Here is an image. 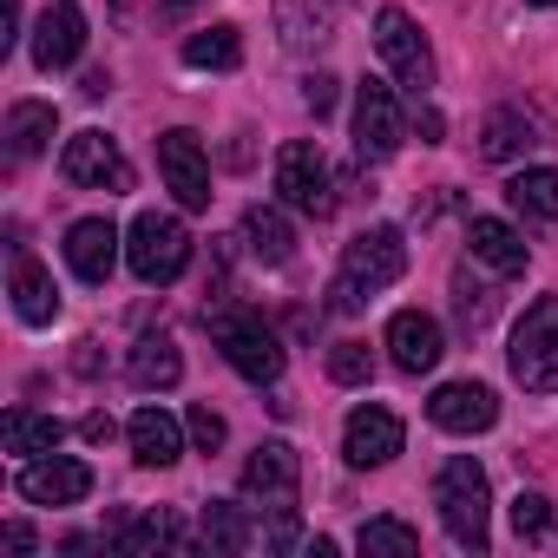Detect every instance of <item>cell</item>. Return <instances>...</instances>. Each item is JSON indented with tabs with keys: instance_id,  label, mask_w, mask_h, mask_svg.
Segmentation results:
<instances>
[{
	"instance_id": "cell-4",
	"label": "cell",
	"mask_w": 558,
	"mask_h": 558,
	"mask_svg": "<svg viewBox=\"0 0 558 558\" xmlns=\"http://www.w3.org/2000/svg\"><path fill=\"white\" fill-rule=\"evenodd\" d=\"M210 336H217V349H223V362L243 375V381H276L283 375V342H276V329L263 323V316H250V310H230V316H217L210 323Z\"/></svg>"
},
{
	"instance_id": "cell-31",
	"label": "cell",
	"mask_w": 558,
	"mask_h": 558,
	"mask_svg": "<svg viewBox=\"0 0 558 558\" xmlns=\"http://www.w3.org/2000/svg\"><path fill=\"white\" fill-rule=\"evenodd\" d=\"M355 545H362V551H395V558H414V551H421V532H414V525H401V519H368V525L355 532Z\"/></svg>"
},
{
	"instance_id": "cell-19",
	"label": "cell",
	"mask_w": 558,
	"mask_h": 558,
	"mask_svg": "<svg viewBox=\"0 0 558 558\" xmlns=\"http://www.w3.org/2000/svg\"><path fill=\"white\" fill-rule=\"evenodd\" d=\"M125 440H132V460H138V466H171V460L184 453V427H178L158 401H145V408L132 414Z\"/></svg>"
},
{
	"instance_id": "cell-7",
	"label": "cell",
	"mask_w": 558,
	"mask_h": 558,
	"mask_svg": "<svg viewBox=\"0 0 558 558\" xmlns=\"http://www.w3.org/2000/svg\"><path fill=\"white\" fill-rule=\"evenodd\" d=\"M401 138H408V119H401L395 86L388 80H362L355 86V158L362 165H381V158L401 151Z\"/></svg>"
},
{
	"instance_id": "cell-15",
	"label": "cell",
	"mask_w": 558,
	"mask_h": 558,
	"mask_svg": "<svg viewBox=\"0 0 558 558\" xmlns=\"http://www.w3.org/2000/svg\"><path fill=\"white\" fill-rule=\"evenodd\" d=\"M401 421L388 414V408H375V401H362L355 414H349V427H342V453H349V466H388L395 453H401Z\"/></svg>"
},
{
	"instance_id": "cell-33",
	"label": "cell",
	"mask_w": 558,
	"mask_h": 558,
	"mask_svg": "<svg viewBox=\"0 0 558 558\" xmlns=\"http://www.w3.org/2000/svg\"><path fill=\"white\" fill-rule=\"evenodd\" d=\"M545 525H551V499L545 493H519L512 499V532L532 545V538H545Z\"/></svg>"
},
{
	"instance_id": "cell-23",
	"label": "cell",
	"mask_w": 558,
	"mask_h": 558,
	"mask_svg": "<svg viewBox=\"0 0 558 558\" xmlns=\"http://www.w3.org/2000/svg\"><path fill=\"white\" fill-rule=\"evenodd\" d=\"M125 375H132V388L158 395V388H178V375H184V355H178V342H171V336H145V342L132 349Z\"/></svg>"
},
{
	"instance_id": "cell-11",
	"label": "cell",
	"mask_w": 558,
	"mask_h": 558,
	"mask_svg": "<svg viewBox=\"0 0 558 558\" xmlns=\"http://www.w3.org/2000/svg\"><path fill=\"white\" fill-rule=\"evenodd\" d=\"M158 171H165V191L184 210H210V158H204L197 132H165L158 138Z\"/></svg>"
},
{
	"instance_id": "cell-37",
	"label": "cell",
	"mask_w": 558,
	"mask_h": 558,
	"mask_svg": "<svg viewBox=\"0 0 558 558\" xmlns=\"http://www.w3.org/2000/svg\"><path fill=\"white\" fill-rule=\"evenodd\" d=\"M80 434H86L93 447H106V440H112L119 427H112V414H86V421H80Z\"/></svg>"
},
{
	"instance_id": "cell-6",
	"label": "cell",
	"mask_w": 558,
	"mask_h": 558,
	"mask_svg": "<svg viewBox=\"0 0 558 558\" xmlns=\"http://www.w3.org/2000/svg\"><path fill=\"white\" fill-rule=\"evenodd\" d=\"M276 197H283L290 210L303 217H329L336 210V178H329V158L316 145H283L276 151Z\"/></svg>"
},
{
	"instance_id": "cell-5",
	"label": "cell",
	"mask_w": 558,
	"mask_h": 558,
	"mask_svg": "<svg viewBox=\"0 0 558 558\" xmlns=\"http://www.w3.org/2000/svg\"><path fill=\"white\" fill-rule=\"evenodd\" d=\"M296 493H303V460L290 440H263L243 460V499L256 512H296Z\"/></svg>"
},
{
	"instance_id": "cell-28",
	"label": "cell",
	"mask_w": 558,
	"mask_h": 558,
	"mask_svg": "<svg viewBox=\"0 0 558 558\" xmlns=\"http://www.w3.org/2000/svg\"><path fill=\"white\" fill-rule=\"evenodd\" d=\"M236 60H243L236 27H204V34L184 40V66H197V73H230Z\"/></svg>"
},
{
	"instance_id": "cell-9",
	"label": "cell",
	"mask_w": 558,
	"mask_h": 558,
	"mask_svg": "<svg viewBox=\"0 0 558 558\" xmlns=\"http://www.w3.org/2000/svg\"><path fill=\"white\" fill-rule=\"evenodd\" d=\"M401 276H408V243H401L395 223H375V230H362V236L342 250V283H355L362 296L401 283Z\"/></svg>"
},
{
	"instance_id": "cell-2",
	"label": "cell",
	"mask_w": 558,
	"mask_h": 558,
	"mask_svg": "<svg viewBox=\"0 0 558 558\" xmlns=\"http://www.w3.org/2000/svg\"><path fill=\"white\" fill-rule=\"evenodd\" d=\"M125 263H132L138 283H158L165 290V283H178L184 263H191V230L178 217H165V210H145L125 230Z\"/></svg>"
},
{
	"instance_id": "cell-12",
	"label": "cell",
	"mask_w": 558,
	"mask_h": 558,
	"mask_svg": "<svg viewBox=\"0 0 558 558\" xmlns=\"http://www.w3.org/2000/svg\"><path fill=\"white\" fill-rule=\"evenodd\" d=\"M93 493V466L73 453H40L21 466V499L27 506H80Z\"/></svg>"
},
{
	"instance_id": "cell-21",
	"label": "cell",
	"mask_w": 558,
	"mask_h": 558,
	"mask_svg": "<svg viewBox=\"0 0 558 558\" xmlns=\"http://www.w3.org/2000/svg\"><path fill=\"white\" fill-rule=\"evenodd\" d=\"M466 243H473V256L493 269V276H525V236L512 230V223H499V217H473L466 223Z\"/></svg>"
},
{
	"instance_id": "cell-26",
	"label": "cell",
	"mask_w": 558,
	"mask_h": 558,
	"mask_svg": "<svg viewBox=\"0 0 558 558\" xmlns=\"http://www.w3.org/2000/svg\"><path fill=\"white\" fill-rule=\"evenodd\" d=\"M263 532L250 525V506H230V499H210L204 506V545L210 551H250Z\"/></svg>"
},
{
	"instance_id": "cell-20",
	"label": "cell",
	"mask_w": 558,
	"mask_h": 558,
	"mask_svg": "<svg viewBox=\"0 0 558 558\" xmlns=\"http://www.w3.org/2000/svg\"><path fill=\"white\" fill-rule=\"evenodd\" d=\"M8 290H14V316L27 323V329H47L53 316H60V290H53V276L21 250L14 256V276H8Z\"/></svg>"
},
{
	"instance_id": "cell-40",
	"label": "cell",
	"mask_w": 558,
	"mask_h": 558,
	"mask_svg": "<svg viewBox=\"0 0 558 558\" xmlns=\"http://www.w3.org/2000/svg\"><path fill=\"white\" fill-rule=\"evenodd\" d=\"M171 8H191V0H171Z\"/></svg>"
},
{
	"instance_id": "cell-39",
	"label": "cell",
	"mask_w": 558,
	"mask_h": 558,
	"mask_svg": "<svg viewBox=\"0 0 558 558\" xmlns=\"http://www.w3.org/2000/svg\"><path fill=\"white\" fill-rule=\"evenodd\" d=\"M532 8H558V0H532Z\"/></svg>"
},
{
	"instance_id": "cell-18",
	"label": "cell",
	"mask_w": 558,
	"mask_h": 558,
	"mask_svg": "<svg viewBox=\"0 0 558 558\" xmlns=\"http://www.w3.org/2000/svg\"><path fill=\"white\" fill-rule=\"evenodd\" d=\"M538 145H545V119L525 112V106H499V112H486V125H480V151H486L493 165H512V158H525V151H538Z\"/></svg>"
},
{
	"instance_id": "cell-25",
	"label": "cell",
	"mask_w": 558,
	"mask_h": 558,
	"mask_svg": "<svg viewBox=\"0 0 558 558\" xmlns=\"http://www.w3.org/2000/svg\"><path fill=\"white\" fill-rule=\"evenodd\" d=\"M506 204H512L525 223H551V217H558V171H551V165L519 171V178L506 184Z\"/></svg>"
},
{
	"instance_id": "cell-38",
	"label": "cell",
	"mask_w": 558,
	"mask_h": 558,
	"mask_svg": "<svg viewBox=\"0 0 558 558\" xmlns=\"http://www.w3.org/2000/svg\"><path fill=\"white\" fill-rule=\"evenodd\" d=\"M440 132H447V119H440L434 106H421V138H427V145H440Z\"/></svg>"
},
{
	"instance_id": "cell-1",
	"label": "cell",
	"mask_w": 558,
	"mask_h": 558,
	"mask_svg": "<svg viewBox=\"0 0 558 558\" xmlns=\"http://www.w3.org/2000/svg\"><path fill=\"white\" fill-rule=\"evenodd\" d=\"M434 506H440V525L460 551H486V519H493V493H486V466L473 453H453L434 480Z\"/></svg>"
},
{
	"instance_id": "cell-3",
	"label": "cell",
	"mask_w": 558,
	"mask_h": 558,
	"mask_svg": "<svg viewBox=\"0 0 558 558\" xmlns=\"http://www.w3.org/2000/svg\"><path fill=\"white\" fill-rule=\"evenodd\" d=\"M506 362H512V381H519V388L558 395V296H538V303L519 316Z\"/></svg>"
},
{
	"instance_id": "cell-24",
	"label": "cell",
	"mask_w": 558,
	"mask_h": 558,
	"mask_svg": "<svg viewBox=\"0 0 558 558\" xmlns=\"http://www.w3.org/2000/svg\"><path fill=\"white\" fill-rule=\"evenodd\" d=\"M53 132H60V112L40 106V99H21V106L8 112V158H40Z\"/></svg>"
},
{
	"instance_id": "cell-10",
	"label": "cell",
	"mask_w": 558,
	"mask_h": 558,
	"mask_svg": "<svg viewBox=\"0 0 558 558\" xmlns=\"http://www.w3.org/2000/svg\"><path fill=\"white\" fill-rule=\"evenodd\" d=\"M60 178L80 191H132V165L106 132H73L60 151Z\"/></svg>"
},
{
	"instance_id": "cell-16",
	"label": "cell",
	"mask_w": 558,
	"mask_h": 558,
	"mask_svg": "<svg viewBox=\"0 0 558 558\" xmlns=\"http://www.w3.org/2000/svg\"><path fill=\"white\" fill-rule=\"evenodd\" d=\"M119 250H125V236H119L112 217H80L66 230V263H73L80 283H106V276L119 269Z\"/></svg>"
},
{
	"instance_id": "cell-36",
	"label": "cell",
	"mask_w": 558,
	"mask_h": 558,
	"mask_svg": "<svg viewBox=\"0 0 558 558\" xmlns=\"http://www.w3.org/2000/svg\"><path fill=\"white\" fill-rule=\"evenodd\" d=\"M0 27H8V34H0V53H8L21 40V0H0Z\"/></svg>"
},
{
	"instance_id": "cell-35",
	"label": "cell",
	"mask_w": 558,
	"mask_h": 558,
	"mask_svg": "<svg viewBox=\"0 0 558 558\" xmlns=\"http://www.w3.org/2000/svg\"><path fill=\"white\" fill-rule=\"evenodd\" d=\"M303 106L323 119V112L336 106V80H329V73H310V80H303Z\"/></svg>"
},
{
	"instance_id": "cell-13",
	"label": "cell",
	"mask_w": 558,
	"mask_h": 558,
	"mask_svg": "<svg viewBox=\"0 0 558 558\" xmlns=\"http://www.w3.org/2000/svg\"><path fill=\"white\" fill-rule=\"evenodd\" d=\"M427 421L440 427V434H486L493 421H499V401H493V388L486 381H440L434 388V401H427Z\"/></svg>"
},
{
	"instance_id": "cell-17",
	"label": "cell",
	"mask_w": 558,
	"mask_h": 558,
	"mask_svg": "<svg viewBox=\"0 0 558 558\" xmlns=\"http://www.w3.org/2000/svg\"><path fill=\"white\" fill-rule=\"evenodd\" d=\"M388 355H395L401 375H427V368H440L447 336H440V323H434L427 310H401V316L388 323Z\"/></svg>"
},
{
	"instance_id": "cell-32",
	"label": "cell",
	"mask_w": 558,
	"mask_h": 558,
	"mask_svg": "<svg viewBox=\"0 0 558 558\" xmlns=\"http://www.w3.org/2000/svg\"><path fill=\"white\" fill-rule=\"evenodd\" d=\"M375 375V355H368V342H336L329 349V381H342V388H362Z\"/></svg>"
},
{
	"instance_id": "cell-30",
	"label": "cell",
	"mask_w": 558,
	"mask_h": 558,
	"mask_svg": "<svg viewBox=\"0 0 558 558\" xmlns=\"http://www.w3.org/2000/svg\"><path fill=\"white\" fill-rule=\"evenodd\" d=\"M112 545H119V551H158V545H191V538L178 532V519L151 512V519H132V525H119V532H112Z\"/></svg>"
},
{
	"instance_id": "cell-8",
	"label": "cell",
	"mask_w": 558,
	"mask_h": 558,
	"mask_svg": "<svg viewBox=\"0 0 558 558\" xmlns=\"http://www.w3.org/2000/svg\"><path fill=\"white\" fill-rule=\"evenodd\" d=\"M375 47H381L388 73H395L414 99H427V86H434V53H427V40H421V27H414L408 8H381V14H375Z\"/></svg>"
},
{
	"instance_id": "cell-34",
	"label": "cell",
	"mask_w": 558,
	"mask_h": 558,
	"mask_svg": "<svg viewBox=\"0 0 558 558\" xmlns=\"http://www.w3.org/2000/svg\"><path fill=\"white\" fill-rule=\"evenodd\" d=\"M184 427H191V440H197L204 453H217V447H223V414H210V408H191V421H184Z\"/></svg>"
},
{
	"instance_id": "cell-29",
	"label": "cell",
	"mask_w": 558,
	"mask_h": 558,
	"mask_svg": "<svg viewBox=\"0 0 558 558\" xmlns=\"http://www.w3.org/2000/svg\"><path fill=\"white\" fill-rule=\"evenodd\" d=\"M276 21H283V40L290 47H323L329 40V14L310 8V0H276Z\"/></svg>"
},
{
	"instance_id": "cell-22",
	"label": "cell",
	"mask_w": 558,
	"mask_h": 558,
	"mask_svg": "<svg viewBox=\"0 0 558 558\" xmlns=\"http://www.w3.org/2000/svg\"><path fill=\"white\" fill-rule=\"evenodd\" d=\"M243 243H250L256 263H290L296 256V230H290V217L276 204H250L243 210Z\"/></svg>"
},
{
	"instance_id": "cell-27",
	"label": "cell",
	"mask_w": 558,
	"mask_h": 558,
	"mask_svg": "<svg viewBox=\"0 0 558 558\" xmlns=\"http://www.w3.org/2000/svg\"><path fill=\"white\" fill-rule=\"evenodd\" d=\"M60 440H66V427H60L53 414H27V408H14V414H8V453L40 460V453H53Z\"/></svg>"
},
{
	"instance_id": "cell-14",
	"label": "cell",
	"mask_w": 558,
	"mask_h": 558,
	"mask_svg": "<svg viewBox=\"0 0 558 558\" xmlns=\"http://www.w3.org/2000/svg\"><path fill=\"white\" fill-rule=\"evenodd\" d=\"M86 53V8L80 0H53L34 27V66L40 73H66L73 60Z\"/></svg>"
}]
</instances>
